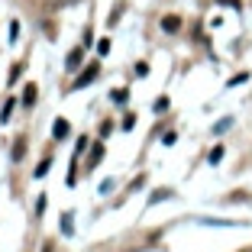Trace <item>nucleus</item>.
I'll use <instances>...</instances> for the list:
<instances>
[{
  "label": "nucleus",
  "instance_id": "nucleus-2",
  "mask_svg": "<svg viewBox=\"0 0 252 252\" xmlns=\"http://www.w3.org/2000/svg\"><path fill=\"white\" fill-rule=\"evenodd\" d=\"M97 74H100V65H91V68H88V71H84V74H81V78H78V81H74V88H71V91H81V88H84V84H91V81H94Z\"/></svg>",
  "mask_w": 252,
  "mask_h": 252
},
{
  "label": "nucleus",
  "instance_id": "nucleus-11",
  "mask_svg": "<svg viewBox=\"0 0 252 252\" xmlns=\"http://www.w3.org/2000/svg\"><path fill=\"white\" fill-rule=\"evenodd\" d=\"M220 158H223V146H214V149H210V162H220Z\"/></svg>",
  "mask_w": 252,
  "mask_h": 252
},
{
  "label": "nucleus",
  "instance_id": "nucleus-16",
  "mask_svg": "<svg viewBox=\"0 0 252 252\" xmlns=\"http://www.w3.org/2000/svg\"><path fill=\"white\" fill-rule=\"evenodd\" d=\"M243 252H252V249H243Z\"/></svg>",
  "mask_w": 252,
  "mask_h": 252
},
{
  "label": "nucleus",
  "instance_id": "nucleus-8",
  "mask_svg": "<svg viewBox=\"0 0 252 252\" xmlns=\"http://www.w3.org/2000/svg\"><path fill=\"white\" fill-rule=\"evenodd\" d=\"M13 107H16V100H13V97H10L7 104H3V110H0V120H3V123H7V120H10V113H13Z\"/></svg>",
  "mask_w": 252,
  "mask_h": 252
},
{
  "label": "nucleus",
  "instance_id": "nucleus-12",
  "mask_svg": "<svg viewBox=\"0 0 252 252\" xmlns=\"http://www.w3.org/2000/svg\"><path fill=\"white\" fill-rule=\"evenodd\" d=\"M246 78H249V74H246V71H239V74H233V78H230V88H236V84H243V81H246Z\"/></svg>",
  "mask_w": 252,
  "mask_h": 252
},
{
  "label": "nucleus",
  "instance_id": "nucleus-4",
  "mask_svg": "<svg viewBox=\"0 0 252 252\" xmlns=\"http://www.w3.org/2000/svg\"><path fill=\"white\" fill-rule=\"evenodd\" d=\"M68 133H71V126H68V120H55V123H52V136H55V139H65Z\"/></svg>",
  "mask_w": 252,
  "mask_h": 252
},
{
  "label": "nucleus",
  "instance_id": "nucleus-6",
  "mask_svg": "<svg viewBox=\"0 0 252 252\" xmlns=\"http://www.w3.org/2000/svg\"><path fill=\"white\" fill-rule=\"evenodd\" d=\"M10 156H13V162H20V158L26 156V136H20V139H16V146H13V152H10Z\"/></svg>",
  "mask_w": 252,
  "mask_h": 252
},
{
  "label": "nucleus",
  "instance_id": "nucleus-14",
  "mask_svg": "<svg viewBox=\"0 0 252 252\" xmlns=\"http://www.w3.org/2000/svg\"><path fill=\"white\" fill-rule=\"evenodd\" d=\"M97 52H100V55L110 52V39H100V42H97Z\"/></svg>",
  "mask_w": 252,
  "mask_h": 252
},
{
  "label": "nucleus",
  "instance_id": "nucleus-3",
  "mask_svg": "<svg viewBox=\"0 0 252 252\" xmlns=\"http://www.w3.org/2000/svg\"><path fill=\"white\" fill-rule=\"evenodd\" d=\"M100 158H104V142H94V149H91V158H88V168H84V171H91L97 162H100Z\"/></svg>",
  "mask_w": 252,
  "mask_h": 252
},
{
  "label": "nucleus",
  "instance_id": "nucleus-10",
  "mask_svg": "<svg viewBox=\"0 0 252 252\" xmlns=\"http://www.w3.org/2000/svg\"><path fill=\"white\" fill-rule=\"evenodd\" d=\"M126 97H129V91H126V88L113 91V100H117V104H126Z\"/></svg>",
  "mask_w": 252,
  "mask_h": 252
},
{
  "label": "nucleus",
  "instance_id": "nucleus-15",
  "mask_svg": "<svg viewBox=\"0 0 252 252\" xmlns=\"http://www.w3.org/2000/svg\"><path fill=\"white\" fill-rule=\"evenodd\" d=\"M42 252H52V243H45V246H42Z\"/></svg>",
  "mask_w": 252,
  "mask_h": 252
},
{
  "label": "nucleus",
  "instance_id": "nucleus-7",
  "mask_svg": "<svg viewBox=\"0 0 252 252\" xmlns=\"http://www.w3.org/2000/svg\"><path fill=\"white\" fill-rule=\"evenodd\" d=\"M23 91H26V94H23V104H26V107H32V104H36V84H26V88H23Z\"/></svg>",
  "mask_w": 252,
  "mask_h": 252
},
{
  "label": "nucleus",
  "instance_id": "nucleus-5",
  "mask_svg": "<svg viewBox=\"0 0 252 252\" xmlns=\"http://www.w3.org/2000/svg\"><path fill=\"white\" fill-rule=\"evenodd\" d=\"M162 30L165 32H178L181 30V16H165V20H162Z\"/></svg>",
  "mask_w": 252,
  "mask_h": 252
},
{
  "label": "nucleus",
  "instance_id": "nucleus-13",
  "mask_svg": "<svg viewBox=\"0 0 252 252\" xmlns=\"http://www.w3.org/2000/svg\"><path fill=\"white\" fill-rule=\"evenodd\" d=\"M20 74H23V62H16V65H13V71H10V84H13L16 78H20Z\"/></svg>",
  "mask_w": 252,
  "mask_h": 252
},
{
  "label": "nucleus",
  "instance_id": "nucleus-9",
  "mask_svg": "<svg viewBox=\"0 0 252 252\" xmlns=\"http://www.w3.org/2000/svg\"><path fill=\"white\" fill-rule=\"evenodd\" d=\"M49 168H52V158H42V165L36 168V178H45V175H49Z\"/></svg>",
  "mask_w": 252,
  "mask_h": 252
},
{
  "label": "nucleus",
  "instance_id": "nucleus-1",
  "mask_svg": "<svg viewBox=\"0 0 252 252\" xmlns=\"http://www.w3.org/2000/svg\"><path fill=\"white\" fill-rule=\"evenodd\" d=\"M84 49H88V45H78V49H71V52H68V71H78V68H81V59H84Z\"/></svg>",
  "mask_w": 252,
  "mask_h": 252
}]
</instances>
